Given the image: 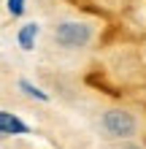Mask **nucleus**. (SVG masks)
<instances>
[{
  "label": "nucleus",
  "instance_id": "7ed1b4c3",
  "mask_svg": "<svg viewBox=\"0 0 146 149\" xmlns=\"http://www.w3.org/2000/svg\"><path fill=\"white\" fill-rule=\"evenodd\" d=\"M22 133H27V125L14 114L0 111V136H22Z\"/></svg>",
  "mask_w": 146,
  "mask_h": 149
},
{
  "label": "nucleus",
  "instance_id": "f03ea898",
  "mask_svg": "<svg viewBox=\"0 0 146 149\" xmlns=\"http://www.w3.org/2000/svg\"><path fill=\"white\" fill-rule=\"evenodd\" d=\"M54 38H57L60 46H65V49H79V46H84V43L92 38V30L87 24H81V22H62L54 30Z\"/></svg>",
  "mask_w": 146,
  "mask_h": 149
},
{
  "label": "nucleus",
  "instance_id": "423d86ee",
  "mask_svg": "<svg viewBox=\"0 0 146 149\" xmlns=\"http://www.w3.org/2000/svg\"><path fill=\"white\" fill-rule=\"evenodd\" d=\"M8 11H11L14 16H22V11H24V0H8Z\"/></svg>",
  "mask_w": 146,
  "mask_h": 149
},
{
  "label": "nucleus",
  "instance_id": "39448f33",
  "mask_svg": "<svg viewBox=\"0 0 146 149\" xmlns=\"http://www.w3.org/2000/svg\"><path fill=\"white\" fill-rule=\"evenodd\" d=\"M19 87H22V90L27 92V95H33V98H38V100H49V95H46L44 90H38L35 84H30L27 79H22V81H19Z\"/></svg>",
  "mask_w": 146,
  "mask_h": 149
},
{
  "label": "nucleus",
  "instance_id": "20e7f679",
  "mask_svg": "<svg viewBox=\"0 0 146 149\" xmlns=\"http://www.w3.org/2000/svg\"><path fill=\"white\" fill-rule=\"evenodd\" d=\"M35 36H38V24H24L19 30V46L22 49H33V43H35Z\"/></svg>",
  "mask_w": 146,
  "mask_h": 149
},
{
  "label": "nucleus",
  "instance_id": "f257e3e1",
  "mask_svg": "<svg viewBox=\"0 0 146 149\" xmlns=\"http://www.w3.org/2000/svg\"><path fill=\"white\" fill-rule=\"evenodd\" d=\"M103 127L114 138H130V136H135V130H138L135 117L127 114V111H119V109H111V111L103 114Z\"/></svg>",
  "mask_w": 146,
  "mask_h": 149
}]
</instances>
